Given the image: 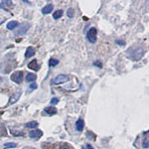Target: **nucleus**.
<instances>
[{
	"label": "nucleus",
	"instance_id": "nucleus-12",
	"mask_svg": "<svg viewBox=\"0 0 149 149\" xmlns=\"http://www.w3.org/2000/svg\"><path fill=\"white\" fill-rule=\"evenodd\" d=\"M53 8H54V6H53V4H47L45 7H43L42 8V13L43 14H49L50 12L53 11Z\"/></svg>",
	"mask_w": 149,
	"mask_h": 149
},
{
	"label": "nucleus",
	"instance_id": "nucleus-17",
	"mask_svg": "<svg viewBox=\"0 0 149 149\" xmlns=\"http://www.w3.org/2000/svg\"><path fill=\"white\" fill-rule=\"evenodd\" d=\"M39 125V123H38L37 121H31V122H28V123L25 124V127H27V128H32L34 129L36 127H38Z\"/></svg>",
	"mask_w": 149,
	"mask_h": 149
},
{
	"label": "nucleus",
	"instance_id": "nucleus-22",
	"mask_svg": "<svg viewBox=\"0 0 149 149\" xmlns=\"http://www.w3.org/2000/svg\"><path fill=\"white\" fill-rule=\"evenodd\" d=\"M115 43H116V44H118L119 46H124V45H125V42H124L123 40H116V41H115Z\"/></svg>",
	"mask_w": 149,
	"mask_h": 149
},
{
	"label": "nucleus",
	"instance_id": "nucleus-20",
	"mask_svg": "<svg viewBox=\"0 0 149 149\" xmlns=\"http://www.w3.org/2000/svg\"><path fill=\"white\" fill-rule=\"evenodd\" d=\"M74 15V9L73 8H69L68 11H67V16H68V17H70V18H73Z\"/></svg>",
	"mask_w": 149,
	"mask_h": 149
},
{
	"label": "nucleus",
	"instance_id": "nucleus-29",
	"mask_svg": "<svg viewBox=\"0 0 149 149\" xmlns=\"http://www.w3.org/2000/svg\"><path fill=\"white\" fill-rule=\"evenodd\" d=\"M2 81V78H0V81Z\"/></svg>",
	"mask_w": 149,
	"mask_h": 149
},
{
	"label": "nucleus",
	"instance_id": "nucleus-18",
	"mask_svg": "<svg viewBox=\"0 0 149 149\" xmlns=\"http://www.w3.org/2000/svg\"><path fill=\"white\" fill-rule=\"evenodd\" d=\"M4 147L5 148H16L17 147V143L15 142H8L4 144Z\"/></svg>",
	"mask_w": 149,
	"mask_h": 149
},
{
	"label": "nucleus",
	"instance_id": "nucleus-3",
	"mask_svg": "<svg viewBox=\"0 0 149 149\" xmlns=\"http://www.w3.org/2000/svg\"><path fill=\"white\" fill-rule=\"evenodd\" d=\"M97 28L93 27L88 30V34H86V38H88V40L90 41L91 43H93H93H95V41H97Z\"/></svg>",
	"mask_w": 149,
	"mask_h": 149
},
{
	"label": "nucleus",
	"instance_id": "nucleus-14",
	"mask_svg": "<svg viewBox=\"0 0 149 149\" xmlns=\"http://www.w3.org/2000/svg\"><path fill=\"white\" fill-rule=\"evenodd\" d=\"M36 79H37V76L32 73H28L26 74V81H28V83H31V81H36Z\"/></svg>",
	"mask_w": 149,
	"mask_h": 149
},
{
	"label": "nucleus",
	"instance_id": "nucleus-2",
	"mask_svg": "<svg viewBox=\"0 0 149 149\" xmlns=\"http://www.w3.org/2000/svg\"><path fill=\"white\" fill-rule=\"evenodd\" d=\"M144 53L145 52H144L143 48H137V49H135L131 53L130 58L133 61H139V60L144 56Z\"/></svg>",
	"mask_w": 149,
	"mask_h": 149
},
{
	"label": "nucleus",
	"instance_id": "nucleus-19",
	"mask_svg": "<svg viewBox=\"0 0 149 149\" xmlns=\"http://www.w3.org/2000/svg\"><path fill=\"white\" fill-rule=\"evenodd\" d=\"M58 64H59V60H57V59H51L49 61L50 67H55V66H57Z\"/></svg>",
	"mask_w": 149,
	"mask_h": 149
},
{
	"label": "nucleus",
	"instance_id": "nucleus-24",
	"mask_svg": "<svg viewBox=\"0 0 149 149\" xmlns=\"http://www.w3.org/2000/svg\"><path fill=\"white\" fill-rule=\"evenodd\" d=\"M58 102H59V98H57V97H53L52 98V100H51L52 104H57Z\"/></svg>",
	"mask_w": 149,
	"mask_h": 149
},
{
	"label": "nucleus",
	"instance_id": "nucleus-6",
	"mask_svg": "<svg viewBox=\"0 0 149 149\" xmlns=\"http://www.w3.org/2000/svg\"><path fill=\"white\" fill-rule=\"evenodd\" d=\"M42 135H43V132L40 129H33L32 131L29 132V136L32 139H35V140H38Z\"/></svg>",
	"mask_w": 149,
	"mask_h": 149
},
{
	"label": "nucleus",
	"instance_id": "nucleus-11",
	"mask_svg": "<svg viewBox=\"0 0 149 149\" xmlns=\"http://www.w3.org/2000/svg\"><path fill=\"white\" fill-rule=\"evenodd\" d=\"M28 68L31 70H35V71H38L39 70V65L37 63V60H33L30 63L28 64Z\"/></svg>",
	"mask_w": 149,
	"mask_h": 149
},
{
	"label": "nucleus",
	"instance_id": "nucleus-23",
	"mask_svg": "<svg viewBox=\"0 0 149 149\" xmlns=\"http://www.w3.org/2000/svg\"><path fill=\"white\" fill-rule=\"evenodd\" d=\"M59 149H72V148H71V146L68 145V144H63V145L60 146Z\"/></svg>",
	"mask_w": 149,
	"mask_h": 149
},
{
	"label": "nucleus",
	"instance_id": "nucleus-26",
	"mask_svg": "<svg viewBox=\"0 0 149 149\" xmlns=\"http://www.w3.org/2000/svg\"><path fill=\"white\" fill-rule=\"evenodd\" d=\"M86 149H93L92 145H90V144H86Z\"/></svg>",
	"mask_w": 149,
	"mask_h": 149
},
{
	"label": "nucleus",
	"instance_id": "nucleus-16",
	"mask_svg": "<svg viewBox=\"0 0 149 149\" xmlns=\"http://www.w3.org/2000/svg\"><path fill=\"white\" fill-rule=\"evenodd\" d=\"M18 27V22L17 21H10L8 24H7V29L9 30H13V29Z\"/></svg>",
	"mask_w": 149,
	"mask_h": 149
},
{
	"label": "nucleus",
	"instance_id": "nucleus-9",
	"mask_svg": "<svg viewBox=\"0 0 149 149\" xmlns=\"http://www.w3.org/2000/svg\"><path fill=\"white\" fill-rule=\"evenodd\" d=\"M84 126H85V121H84V119H78L76 122V129H77V131H79V132H81V130L84 129Z\"/></svg>",
	"mask_w": 149,
	"mask_h": 149
},
{
	"label": "nucleus",
	"instance_id": "nucleus-10",
	"mask_svg": "<svg viewBox=\"0 0 149 149\" xmlns=\"http://www.w3.org/2000/svg\"><path fill=\"white\" fill-rule=\"evenodd\" d=\"M45 112L49 115H55L57 113V109L54 107H45Z\"/></svg>",
	"mask_w": 149,
	"mask_h": 149
},
{
	"label": "nucleus",
	"instance_id": "nucleus-7",
	"mask_svg": "<svg viewBox=\"0 0 149 149\" xmlns=\"http://www.w3.org/2000/svg\"><path fill=\"white\" fill-rule=\"evenodd\" d=\"M13 7V2L12 1H8V0H4L0 3V8L5 9V10H9L10 8Z\"/></svg>",
	"mask_w": 149,
	"mask_h": 149
},
{
	"label": "nucleus",
	"instance_id": "nucleus-15",
	"mask_svg": "<svg viewBox=\"0 0 149 149\" xmlns=\"http://www.w3.org/2000/svg\"><path fill=\"white\" fill-rule=\"evenodd\" d=\"M63 15H64V11L63 10H57L56 12H54V13H53V18H54L55 20H58V19H60Z\"/></svg>",
	"mask_w": 149,
	"mask_h": 149
},
{
	"label": "nucleus",
	"instance_id": "nucleus-21",
	"mask_svg": "<svg viewBox=\"0 0 149 149\" xmlns=\"http://www.w3.org/2000/svg\"><path fill=\"white\" fill-rule=\"evenodd\" d=\"M148 146H149V144H148V138H145V139H144V140H143L142 147L147 149V148H148Z\"/></svg>",
	"mask_w": 149,
	"mask_h": 149
},
{
	"label": "nucleus",
	"instance_id": "nucleus-5",
	"mask_svg": "<svg viewBox=\"0 0 149 149\" xmlns=\"http://www.w3.org/2000/svg\"><path fill=\"white\" fill-rule=\"evenodd\" d=\"M30 27H31V25L29 23H23L22 25L20 26V28H18L17 32H16V35H19V36L25 35L26 33L28 32V30Z\"/></svg>",
	"mask_w": 149,
	"mask_h": 149
},
{
	"label": "nucleus",
	"instance_id": "nucleus-25",
	"mask_svg": "<svg viewBox=\"0 0 149 149\" xmlns=\"http://www.w3.org/2000/svg\"><path fill=\"white\" fill-rule=\"evenodd\" d=\"M30 88L31 90H35V88H37V85H36V84H31Z\"/></svg>",
	"mask_w": 149,
	"mask_h": 149
},
{
	"label": "nucleus",
	"instance_id": "nucleus-1",
	"mask_svg": "<svg viewBox=\"0 0 149 149\" xmlns=\"http://www.w3.org/2000/svg\"><path fill=\"white\" fill-rule=\"evenodd\" d=\"M70 81V77L67 76V74H59L56 78H54L52 80V84L54 86H59L62 85V84H65L67 81Z\"/></svg>",
	"mask_w": 149,
	"mask_h": 149
},
{
	"label": "nucleus",
	"instance_id": "nucleus-27",
	"mask_svg": "<svg viewBox=\"0 0 149 149\" xmlns=\"http://www.w3.org/2000/svg\"><path fill=\"white\" fill-rule=\"evenodd\" d=\"M93 65H95V66H100V68H102V64L98 63V62H95V63L93 64Z\"/></svg>",
	"mask_w": 149,
	"mask_h": 149
},
{
	"label": "nucleus",
	"instance_id": "nucleus-13",
	"mask_svg": "<svg viewBox=\"0 0 149 149\" xmlns=\"http://www.w3.org/2000/svg\"><path fill=\"white\" fill-rule=\"evenodd\" d=\"M35 55V49L33 47H28L25 53V57L26 58H31Z\"/></svg>",
	"mask_w": 149,
	"mask_h": 149
},
{
	"label": "nucleus",
	"instance_id": "nucleus-28",
	"mask_svg": "<svg viewBox=\"0 0 149 149\" xmlns=\"http://www.w3.org/2000/svg\"><path fill=\"white\" fill-rule=\"evenodd\" d=\"M23 149H36V148H34V147H24Z\"/></svg>",
	"mask_w": 149,
	"mask_h": 149
},
{
	"label": "nucleus",
	"instance_id": "nucleus-8",
	"mask_svg": "<svg viewBox=\"0 0 149 149\" xmlns=\"http://www.w3.org/2000/svg\"><path fill=\"white\" fill-rule=\"evenodd\" d=\"M20 97H21V92H17V93H13V95H11V97H10L9 103H10V104H14V103H16L18 102L19 98H20Z\"/></svg>",
	"mask_w": 149,
	"mask_h": 149
},
{
	"label": "nucleus",
	"instance_id": "nucleus-4",
	"mask_svg": "<svg viewBox=\"0 0 149 149\" xmlns=\"http://www.w3.org/2000/svg\"><path fill=\"white\" fill-rule=\"evenodd\" d=\"M11 80L16 84H21L23 81V72L16 71L11 74Z\"/></svg>",
	"mask_w": 149,
	"mask_h": 149
}]
</instances>
